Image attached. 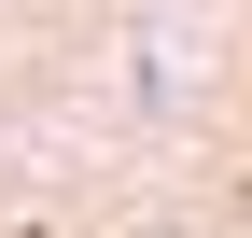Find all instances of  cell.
<instances>
[{"mask_svg":"<svg viewBox=\"0 0 252 238\" xmlns=\"http://www.w3.org/2000/svg\"><path fill=\"white\" fill-rule=\"evenodd\" d=\"M238 224H252V182H238Z\"/></svg>","mask_w":252,"mask_h":238,"instance_id":"cell-1","label":"cell"}]
</instances>
